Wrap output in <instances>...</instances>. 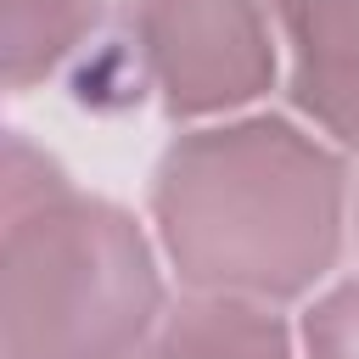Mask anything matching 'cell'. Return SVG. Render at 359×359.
<instances>
[{
	"label": "cell",
	"instance_id": "1",
	"mask_svg": "<svg viewBox=\"0 0 359 359\" xmlns=\"http://www.w3.org/2000/svg\"><path fill=\"white\" fill-rule=\"evenodd\" d=\"M151 208L196 297L275 303L337 258L342 163L280 118L191 129L157 163Z\"/></svg>",
	"mask_w": 359,
	"mask_h": 359
},
{
	"label": "cell",
	"instance_id": "2",
	"mask_svg": "<svg viewBox=\"0 0 359 359\" xmlns=\"http://www.w3.org/2000/svg\"><path fill=\"white\" fill-rule=\"evenodd\" d=\"M163 309L151 247L129 213L79 196L56 163L28 180L6 146V359H129Z\"/></svg>",
	"mask_w": 359,
	"mask_h": 359
},
{
	"label": "cell",
	"instance_id": "3",
	"mask_svg": "<svg viewBox=\"0 0 359 359\" xmlns=\"http://www.w3.org/2000/svg\"><path fill=\"white\" fill-rule=\"evenodd\" d=\"M129 39L174 118L241 107L275 73L258 0H129Z\"/></svg>",
	"mask_w": 359,
	"mask_h": 359
},
{
	"label": "cell",
	"instance_id": "4",
	"mask_svg": "<svg viewBox=\"0 0 359 359\" xmlns=\"http://www.w3.org/2000/svg\"><path fill=\"white\" fill-rule=\"evenodd\" d=\"M269 11L292 50L297 107L359 146V0H269Z\"/></svg>",
	"mask_w": 359,
	"mask_h": 359
},
{
	"label": "cell",
	"instance_id": "5",
	"mask_svg": "<svg viewBox=\"0 0 359 359\" xmlns=\"http://www.w3.org/2000/svg\"><path fill=\"white\" fill-rule=\"evenodd\" d=\"M129 359H292V348L264 303L191 297L185 309L163 314Z\"/></svg>",
	"mask_w": 359,
	"mask_h": 359
},
{
	"label": "cell",
	"instance_id": "6",
	"mask_svg": "<svg viewBox=\"0 0 359 359\" xmlns=\"http://www.w3.org/2000/svg\"><path fill=\"white\" fill-rule=\"evenodd\" d=\"M101 0H6V84L28 90L95 28Z\"/></svg>",
	"mask_w": 359,
	"mask_h": 359
},
{
	"label": "cell",
	"instance_id": "7",
	"mask_svg": "<svg viewBox=\"0 0 359 359\" xmlns=\"http://www.w3.org/2000/svg\"><path fill=\"white\" fill-rule=\"evenodd\" d=\"M303 359H359V280L331 286L303 320Z\"/></svg>",
	"mask_w": 359,
	"mask_h": 359
},
{
	"label": "cell",
	"instance_id": "8",
	"mask_svg": "<svg viewBox=\"0 0 359 359\" xmlns=\"http://www.w3.org/2000/svg\"><path fill=\"white\" fill-rule=\"evenodd\" d=\"M353 219H359V196H353Z\"/></svg>",
	"mask_w": 359,
	"mask_h": 359
}]
</instances>
